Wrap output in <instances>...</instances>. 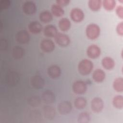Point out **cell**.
Listing matches in <instances>:
<instances>
[{"instance_id": "1", "label": "cell", "mask_w": 123, "mask_h": 123, "mask_svg": "<svg viewBox=\"0 0 123 123\" xmlns=\"http://www.w3.org/2000/svg\"><path fill=\"white\" fill-rule=\"evenodd\" d=\"M94 64L92 62L88 59H83L79 62L77 69L79 73L83 75L89 74L92 71Z\"/></svg>"}, {"instance_id": "2", "label": "cell", "mask_w": 123, "mask_h": 123, "mask_svg": "<svg viewBox=\"0 0 123 123\" xmlns=\"http://www.w3.org/2000/svg\"><path fill=\"white\" fill-rule=\"evenodd\" d=\"M100 33V27L96 24L91 23L88 25L86 27V36L89 39L91 40H94L97 38L99 37Z\"/></svg>"}, {"instance_id": "3", "label": "cell", "mask_w": 123, "mask_h": 123, "mask_svg": "<svg viewBox=\"0 0 123 123\" xmlns=\"http://www.w3.org/2000/svg\"><path fill=\"white\" fill-rule=\"evenodd\" d=\"M87 88V84L82 80H76L72 85V90L76 94L82 95L85 93Z\"/></svg>"}, {"instance_id": "4", "label": "cell", "mask_w": 123, "mask_h": 123, "mask_svg": "<svg viewBox=\"0 0 123 123\" xmlns=\"http://www.w3.org/2000/svg\"><path fill=\"white\" fill-rule=\"evenodd\" d=\"M40 47L41 50L47 53L53 51L55 48L54 42L50 39L44 38L41 41Z\"/></svg>"}, {"instance_id": "5", "label": "cell", "mask_w": 123, "mask_h": 123, "mask_svg": "<svg viewBox=\"0 0 123 123\" xmlns=\"http://www.w3.org/2000/svg\"><path fill=\"white\" fill-rule=\"evenodd\" d=\"M84 16L85 14L83 11L79 8H74L70 12L71 18L74 22H81L84 19Z\"/></svg>"}, {"instance_id": "6", "label": "cell", "mask_w": 123, "mask_h": 123, "mask_svg": "<svg viewBox=\"0 0 123 123\" xmlns=\"http://www.w3.org/2000/svg\"><path fill=\"white\" fill-rule=\"evenodd\" d=\"M104 107V102L99 97H95L91 101V109L95 113H99L102 111Z\"/></svg>"}, {"instance_id": "7", "label": "cell", "mask_w": 123, "mask_h": 123, "mask_svg": "<svg viewBox=\"0 0 123 123\" xmlns=\"http://www.w3.org/2000/svg\"><path fill=\"white\" fill-rule=\"evenodd\" d=\"M22 10L24 13L28 15L34 14L37 11L36 3L32 0H27L24 2L22 6Z\"/></svg>"}, {"instance_id": "8", "label": "cell", "mask_w": 123, "mask_h": 123, "mask_svg": "<svg viewBox=\"0 0 123 123\" xmlns=\"http://www.w3.org/2000/svg\"><path fill=\"white\" fill-rule=\"evenodd\" d=\"M55 40L56 43L60 46L65 47L70 43V37L66 34L58 33L55 37Z\"/></svg>"}, {"instance_id": "9", "label": "cell", "mask_w": 123, "mask_h": 123, "mask_svg": "<svg viewBox=\"0 0 123 123\" xmlns=\"http://www.w3.org/2000/svg\"><path fill=\"white\" fill-rule=\"evenodd\" d=\"M57 109L59 112L61 114L66 115L71 112L72 110V105L71 103L69 101H62L58 104Z\"/></svg>"}, {"instance_id": "10", "label": "cell", "mask_w": 123, "mask_h": 123, "mask_svg": "<svg viewBox=\"0 0 123 123\" xmlns=\"http://www.w3.org/2000/svg\"><path fill=\"white\" fill-rule=\"evenodd\" d=\"M86 54L88 57L91 59H96L100 55L101 49L98 45L91 44L87 47Z\"/></svg>"}, {"instance_id": "11", "label": "cell", "mask_w": 123, "mask_h": 123, "mask_svg": "<svg viewBox=\"0 0 123 123\" xmlns=\"http://www.w3.org/2000/svg\"><path fill=\"white\" fill-rule=\"evenodd\" d=\"M15 40L20 44H26L30 40L29 34L25 30H21L16 34Z\"/></svg>"}, {"instance_id": "12", "label": "cell", "mask_w": 123, "mask_h": 123, "mask_svg": "<svg viewBox=\"0 0 123 123\" xmlns=\"http://www.w3.org/2000/svg\"><path fill=\"white\" fill-rule=\"evenodd\" d=\"M30 83L32 87L36 89L42 88L45 85V80L41 76L35 75L31 77Z\"/></svg>"}, {"instance_id": "13", "label": "cell", "mask_w": 123, "mask_h": 123, "mask_svg": "<svg viewBox=\"0 0 123 123\" xmlns=\"http://www.w3.org/2000/svg\"><path fill=\"white\" fill-rule=\"evenodd\" d=\"M44 117L48 120H52L56 115V110L54 107L51 105L44 106L42 110Z\"/></svg>"}, {"instance_id": "14", "label": "cell", "mask_w": 123, "mask_h": 123, "mask_svg": "<svg viewBox=\"0 0 123 123\" xmlns=\"http://www.w3.org/2000/svg\"><path fill=\"white\" fill-rule=\"evenodd\" d=\"M20 77L19 74L15 71H10L6 76V83L11 86L16 85L19 81Z\"/></svg>"}, {"instance_id": "15", "label": "cell", "mask_w": 123, "mask_h": 123, "mask_svg": "<svg viewBox=\"0 0 123 123\" xmlns=\"http://www.w3.org/2000/svg\"><path fill=\"white\" fill-rule=\"evenodd\" d=\"M41 99L46 104H51L55 100V96L51 90H46L42 93Z\"/></svg>"}, {"instance_id": "16", "label": "cell", "mask_w": 123, "mask_h": 123, "mask_svg": "<svg viewBox=\"0 0 123 123\" xmlns=\"http://www.w3.org/2000/svg\"><path fill=\"white\" fill-rule=\"evenodd\" d=\"M47 73L50 78L56 79L60 76L61 74V69L58 65L53 64L50 65L48 67Z\"/></svg>"}, {"instance_id": "17", "label": "cell", "mask_w": 123, "mask_h": 123, "mask_svg": "<svg viewBox=\"0 0 123 123\" xmlns=\"http://www.w3.org/2000/svg\"><path fill=\"white\" fill-rule=\"evenodd\" d=\"M44 35L48 37H55L58 33L56 27L53 25H48L43 29Z\"/></svg>"}, {"instance_id": "18", "label": "cell", "mask_w": 123, "mask_h": 123, "mask_svg": "<svg viewBox=\"0 0 123 123\" xmlns=\"http://www.w3.org/2000/svg\"><path fill=\"white\" fill-rule=\"evenodd\" d=\"M28 28L30 32L33 34H38L43 30L42 25L39 22L33 21L31 22L28 25Z\"/></svg>"}, {"instance_id": "19", "label": "cell", "mask_w": 123, "mask_h": 123, "mask_svg": "<svg viewBox=\"0 0 123 123\" xmlns=\"http://www.w3.org/2000/svg\"><path fill=\"white\" fill-rule=\"evenodd\" d=\"M106 77L105 72L101 69H97L93 73L92 78L93 80L97 83L103 82Z\"/></svg>"}, {"instance_id": "20", "label": "cell", "mask_w": 123, "mask_h": 123, "mask_svg": "<svg viewBox=\"0 0 123 123\" xmlns=\"http://www.w3.org/2000/svg\"><path fill=\"white\" fill-rule=\"evenodd\" d=\"M101 64L104 68L106 70H111L115 66L114 60L110 57H105L102 59Z\"/></svg>"}, {"instance_id": "21", "label": "cell", "mask_w": 123, "mask_h": 123, "mask_svg": "<svg viewBox=\"0 0 123 123\" xmlns=\"http://www.w3.org/2000/svg\"><path fill=\"white\" fill-rule=\"evenodd\" d=\"M39 18L42 23H48L52 20L53 15L49 11L44 10L40 13Z\"/></svg>"}, {"instance_id": "22", "label": "cell", "mask_w": 123, "mask_h": 123, "mask_svg": "<svg viewBox=\"0 0 123 123\" xmlns=\"http://www.w3.org/2000/svg\"><path fill=\"white\" fill-rule=\"evenodd\" d=\"M59 27L61 31H67L71 27V23L70 20L66 17L61 18L58 23Z\"/></svg>"}, {"instance_id": "23", "label": "cell", "mask_w": 123, "mask_h": 123, "mask_svg": "<svg viewBox=\"0 0 123 123\" xmlns=\"http://www.w3.org/2000/svg\"><path fill=\"white\" fill-rule=\"evenodd\" d=\"M25 54V49L22 47L16 46L14 47L12 50V55L15 59L22 58Z\"/></svg>"}, {"instance_id": "24", "label": "cell", "mask_w": 123, "mask_h": 123, "mask_svg": "<svg viewBox=\"0 0 123 123\" xmlns=\"http://www.w3.org/2000/svg\"><path fill=\"white\" fill-rule=\"evenodd\" d=\"M51 11L52 15L56 17H61L63 15L64 11L62 6L57 4H53L51 7Z\"/></svg>"}, {"instance_id": "25", "label": "cell", "mask_w": 123, "mask_h": 123, "mask_svg": "<svg viewBox=\"0 0 123 123\" xmlns=\"http://www.w3.org/2000/svg\"><path fill=\"white\" fill-rule=\"evenodd\" d=\"M74 107L79 110L84 109L86 105L87 101L86 99L82 97H79L76 98L74 100Z\"/></svg>"}, {"instance_id": "26", "label": "cell", "mask_w": 123, "mask_h": 123, "mask_svg": "<svg viewBox=\"0 0 123 123\" xmlns=\"http://www.w3.org/2000/svg\"><path fill=\"white\" fill-rule=\"evenodd\" d=\"M113 88L118 92L123 91V78L121 77H117L114 79L113 82Z\"/></svg>"}, {"instance_id": "27", "label": "cell", "mask_w": 123, "mask_h": 123, "mask_svg": "<svg viewBox=\"0 0 123 123\" xmlns=\"http://www.w3.org/2000/svg\"><path fill=\"white\" fill-rule=\"evenodd\" d=\"M102 5L101 0H89L88 1L89 8L93 11H97L99 10Z\"/></svg>"}, {"instance_id": "28", "label": "cell", "mask_w": 123, "mask_h": 123, "mask_svg": "<svg viewBox=\"0 0 123 123\" xmlns=\"http://www.w3.org/2000/svg\"><path fill=\"white\" fill-rule=\"evenodd\" d=\"M112 104L117 109H122L123 108V97L122 95H116L112 99Z\"/></svg>"}, {"instance_id": "29", "label": "cell", "mask_w": 123, "mask_h": 123, "mask_svg": "<svg viewBox=\"0 0 123 123\" xmlns=\"http://www.w3.org/2000/svg\"><path fill=\"white\" fill-rule=\"evenodd\" d=\"M41 99L37 95L32 96L28 99V103L29 105L33 107H37L40 105Z\"/></svg>"}, {"instance_id": "30", "label": "cell", "mask_w": 123, "mask_h": 123, "mask_svg": "<svg viewBox=\"0 0 123 123\" xmlns=\"http://www.w3.org/2000/svg\"><path fill=\"white\" fill-rule=\"evenodd\" d=\"M102 4L105 9L107 11L112 10L116 6V1L114 0H104Z\"/></svg>"}, {"instance_id": "31", "label": "cell", "mask_w": 123, "mask_h": 123, "mask_svg": "<svg viewBox=\"0 0 123 123\" xmlns=\"http://www.w3.org/2000/svg\"><path fill=\"white\" fill-rule=\"evenodd\" d=\"M91 119L90 115L86 112H83L79 114L78 122L79 123H87Z\"/></svg>"}, {"instance_id": "32", "label": "cell", "mask_w": 123, "mask_h": 123, "mask_svg": "<svg viewBox=\"0 0 123 123\" xmlns=\"http://www.w3.org/2000/svg\"><path fill=\"white\" fill-rule=\"evenodd\" d=\"M11 5V1L10 0H1L0 1V9H6L8 8Z\"/></svg>"}, {"instance_id": "33", "label": "cell", "mask_w": 123, "mask_h": 123, "mask_svg": "<svg viewBox=\"0 0 123 123\" xmlns=\"http://www.w3.org/2000/svg\"><path fill=\"white\" fill-rule=\"evenodd\" d=\"M116 13L117 15L121 19L123 18V6L122 5H118L116 8Z\"/></svg>"}, {"instance_id": "34", "label": "cell", "mask_w": 123, "mask_h": 123, "mask_svg": "<svg viewBox=\"0 0 123 123\" xmlns=\"http://www.w3.org/2000/svg\"><path fill=\"white\" fill-rule=\"evenodd\" d=\"M116 32L119 35L121 36L123 35V23L122 22L117 25L116 26Z\"/></svg>"}, {"instance_id": "35", "label": "cell", "mask_w": 123, "mask_h": 123, "mask_svg": "<svg viewBox=\"0 0 123 123\" xmlns=\"http://www.w3.org/2000/svg\"><path fill=\"white\" fill-rule=\"evenodd\" d=\"M70 2V0H56V4L58 5L62 6H66L68 5Z\"/></svg>"}]
</instances>
